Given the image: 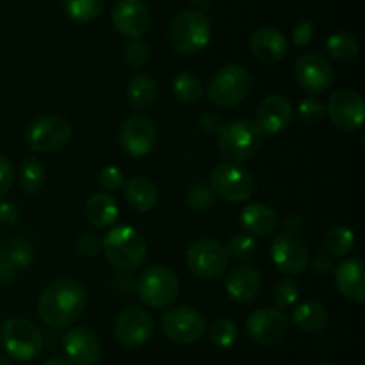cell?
<instances>
[{
  "label": "cell",
  "instance_id": "cell-1",
  "mask_svg": "<svg viewBox=\"0 0 365 365\" xmlns=\"http://www.w3.org/2000/svg\"><path fill=\"white\" fill-rule=\"evenodd\" d=\"M88 292L81 282L61 278L46 285L38 299V316L46 327L66 328L84 312Z\"/></svg>",
  "mask_w": 365,
  "mask_h": 365
},
{
  "label": "cell",
  "instance_id": "cell-2",
  "mask_svg": "<svg viewBox=\"0 0 365 365\" xmlns=\"http://www.w3.org/2000/svg\"><path fill=\"white\" fill-rule=\"evenodd\" d=\"M102 252L109 264L118 271L134 273L145 264L148 255V246L139 230L130 225L113 227L102 239Z\"/></svg>",
  "mask_w": 365,
  "mask_h": 365
},
{
  "label": "cell",
  "instance_id": "cell-3",
  "mask_svg": "<svg viewBox=\"0 0 365 365\" xmlns=\"http://www.w3.org/2000/svg\"><path fill=\"white\" fill-rule=\"evenodd\" d=\"M212 27L205 11L185 9L171 20L168 39L171 48L182 56H195L202 52L210 41Z\"/></svg>",
  "mask_w": 365,
  "mask_h": 365
},
{
  "label": "cell",
  "instance_id": "cell-4",
  "mask_svg": "<svg viewBox=\"0 0 365 365\" xmlns=\"http://www.w3.org/2000/svg\"><path fill=\"white\" fill-rule=\"evenodd\" d=\"M220 152L228 163H246L259 155L264 145V132L252 120H234L220 132Z\"/></svg>",
  "mask_w": 365,
  "mask_h": 365
},
{
  "label": "cell",
  "instance_id": "cell-5",
  "mask_svg": "<svg viewBox=\"0 0 365 365\" xmlns=\"http://www.w3.org/2000/svg\"><path fill=\"white\" fill-rule=\"evenodd\" d=\"M0 344L9 359L16 362H31L41 353L43 334L25 317H9L0 327Z\"/></svg>",
  "mask_w": 365,
  "mask_h": 365
},
{
  "label": "cell",
  "instance_id": "cell-6",
  "mask_svg": "<svg viewBox=\"0 0 365 365\" xmlns=\"http://www.w3.org/2000/svg\"><path fill=\"white\" fill-rule=\"evenodd\" d=\"M252 93V75L241 64H227L212 75L207 95L216 106L237 107Z\"/></svg>",
  "mask_w": 365,
  "mask_h": 365
},
{
  "label": "cell",
  "instance_id": "cell-7",
  "mask_svg": "<svg viewBox=\"0 0 365 365\" xmlns=\"http://www.w3.org/2000/svg\"><path fill=\"white\" fill-rule=\"evenodd\" d=\"M180 292V284L173 269L168 266H150L138 280V294L145 305L152 309H166L173 305Z\"/></svg>",
  "mask_w": 365,
  "mask_h": 365
},
{
  "label": "cell",
  "instance_id": "cell-8",
  "mask_svg": "<svg viewBox=\"0 0 365 365\" xmlns=\"http://www.w3.org/2000/svg\"><path fill=\"white\" fill-rule=\"evenodd\" d=\"M210 191L214 196L223 198L225 202L242 203L248 202L255 192V182L252 173L241 164L221 163L210 173L209 180Z\"/></svg>",
  "mask_w": 365,
  "mask_h": 365
},
{
  "label": "cell",
  "instance_id": "cell-9",
  "mask_svg": "<svg viewBox=\"0 0 365 365\" xmlns=\"http://www.w3.org/2000/svg\"><path fill=\"white\" fill-rule=\"evenodd\" d=\"M27 146L36 153H53L71 141V125L66 118L45 114L36 118L25 128Z\"/></svg>",
  "mask_w": 365,
  "mask_h": 365
},
{
  "label": "cell",
  "instance_id": "cell-10",
  "mask_svg": "<svg viewBox=\"0 0 365 365\" xmlns=\"http://www.w3.org/2000/svg\"><path fill=\"white\" fill-rule=\"evenodd\" d=\"M227 248L216 239H200L189 246L185 253V264L202 280H217L228 269Z\"/></svg>",
  "mask_w": 365,
  "mask_h": 365
},
{
  "label": "cell",
  "instance_id": "cell-11",
  "mask_svg": "<svg viewBox=\"0 0 365 365\" xmlns=\"http://www.w3.org/2000/svg\"><path fill=\"white\" fill-rule=\"evenodd\" d=\"M163 334L175 344L189 346L205 335L207 323L198 310L191 307H177L168 310L160 319Z\"/></svg>",
  "mask_w": 365,
  "mask_h": 365
},
{
  "label": "cell",
  "instance_id": "cell-12",
  "mask_svg": "<svg viewBox=\"0 0 365 365\" xmlns=\"http://www.w3.org/2000/svg\"><path fill=\"white\" fill-rule=\"evenodd\" d=\"M118 139H120V146L127 155L141 159V157L152 153V150L155 148L159 132H157V125L152 118L134 114L121 123Z\"/></svg>",
  "mask_w": 365,
  "mask_h": 365
},
{
  "label": "cell",
  "instance_id": "cell-13",
  "mask_svg": "<svg viewBox=\"0 0 365 365\" xmlns=\"http://www.w3.org/2000/svg\"><path fill=\"white\" fill-rule=\"evenodd\" d=\"M294 75L299 88L305 89L312 96L328 91L334 82V68L330 61L327 59V56H323V52H317V50H310L298 57Z\"/></svg>",
  "mask_w": 365,
  "mask_h": 365
},
{
  "label": "cell",
  "instance_id": "cell-14",
  "mask_svg": "<svg viewBox=\"0 0 365 365\" xmlns=\"http://www.w3.org/2000/svg\"><path fill=\"white\" fill-rule=\"evenodd\" d=\"M327 114L339 130H359L365 120L364 98L353 89H339L328 98Z\"/></svg>",
  "mask_w": 365,
  "mask_h": 365
},
{
  "label": "cell",
  "instance_id": "cell-15",
  "mask_svg": "<svg viewBox=\"0 0 365 365\" xmlns=\"http://www.w3.org/2000/svg\"><path fill=\"white\" fill-rule=\"evenodd\" d=\"M289 317L280 309H259L246 319V334L260 346H274L285 339Z\"/></svg>",
  "mask_w": 365,
  "mask_h": 365
},
{
  "label": "cell",
  "instance_id": "cell-16",
  "mask_svg": "<svg viewBox=\"0 0 365 365\" xmlns=\"http://www.w3.org/2000/svg\"><path fill=\"white\" fill-rule=\"evenodd\" d=\"M153 334V317L143 307H127L114 321V337L125 348H139Z\"/></svg>",
  "mask_w": 365,
  "mask_h": 365
},
{
  "label": "cell",
  "instance_id": "cell-17",
  "mask_svg": "<svg viewBox=\"0 0 365 365\" xmlns=\"http://www.w3.org/2000/svg\"><path fill=\"white\" fill-rule=\"evenodd\" d=\"M271 257H273L274 266L287 277L302 274L310 262L309 248L305 242L299 235L289 234V232H282L274 237L271 245Z\"/></svg>",
  "mask_w": 365,
  "mask_h": 365
},
{
  "label": "cell",
  "instance_id": "cell-18",
  "mask_svg": "<svg viewBox=\"0 0 365 365\" xmlns=\"http://www.w3.org/2000/svg\"><path fill=\"white\" fill-rule=\"evenodd\" d=\"M110 18L114 29L128 39H141L152 27V13L141 0H118Z\"/></svg>",
  "mask_w": 365,
  "mask_h": 365
},
{
  "label": "cell",
  "instance_id": "cell-19",
  "mask_svg": "<svg viewBox=\"0 0 365 365\" xmlns=\"http://www.w3.org/2000/svg\"><path fill=\"white\" fill-rule=\"evenodd\" d=\"M63 348L71 365H95L102 356L100 337L88 327H75L66 331Z\"/></svg>",
  "mask_w": 365,
  "mask_h": 365
},
{
  "label": "cell",
  "instance_id": "cell-20",
  "mask_svg": "<svg viewBox=\"0 0 365 365\" xmlns=\"http://www.w3.org/2000/svg\"><path fill=\"white\" fill-rule=\"evenodd\" d=\"M262 287V278L257 267L252 264H237L228 271L225 278V291L230 296L232 302L248 305L255 302Z\"/></svg>",
  "mask_w": 365,
  "mask_h": 365
},
{
  "label": "cell",
  "instance_id": "cell-21",
  "mask_svg": "<svg viewBox=\"0 0 365 365\" xmlns=\"http://www.w3.org/2000/svg\"><path fill=\"white\" fill-rule=\"evenodd\" d=\"M294 109L284 95H269L257 107V127L266 134H280L291 125Z\"/></svg>",
  "mask_w": 365,
  "mask_h": 365
},
{
  "label": "cell",
  "instance_id": "cell-22",
  "mask_svg": "<svg viewBox=\"0 0 365 365\" xmlns=\"http://www.w3.org/2000/svg\"><path fill=\"white\" fill-rule=\"evenodd\" d=\"M334 273L339 292L346 299L359 305L365 302V262L360 257L341 262Z\"/></svg>",
  "mask_w": 365,
  "mask_h": 365
},
{
  "label": "cell",
  "instance_id": "cell-23",
  "mask_svg": "<svg viewBox=\"0 0 365 365\" xmlns=\"http://www.w3.org/2000/svg\"><path fill=\"white\" fill-rule=\"evenodd\" d=\"M250 50L264 64H274L285 57L289 50L284 32L274 27H260L250 38Z\"/></svg>",
  "mask_w": 365,
  "mask_h": 365
},
{
  "label": "cell",
  "instance_id": "cell-24",
  "mask_svg": "<svg viewBox=\"0 0 365 365\" xmlns=\"http://www.w3.org/2000/svg\"><path fill=\"white\" fill-rule=\"evenodd\" d=\"M241 227L252 237H269L280 227V217L266 203H250L241 210Z\"/></svg>",
  "mask_w": 365,
  "mask_h": 365
},
{
  "label": "cell",
  "instance_id": "cell-25",
  "mask_svg": "<svg viewBox=\"0 0 365 365\" xmlns=\"http://www.w3.org/2000/svg\"><path fill=\"white\" fill-rule=\"evenodd\" d=\"M123 195L125 202L138 212H148L159 200L155 184L146 177H132L130 180H125Z\"/></svg>",
  "mask_w": 365,
  "mask_h": 365
},
{
  "label": "cell",
  "instance_id": "cell-26",
  "mask_svg": "<svg viewBox=\"0 0 365 365\" xmlns=\"http://www.w3.org/2000/svg\"><path fill=\"white\" fill-rule=\"evenodd\" d=\"M127 96L134 109L148 110L159 98V86L152 75L135 73L127 86Z\"/></svg>",
  "mask_w": 365,
  "mask_h": 365
},
{
  "label": "cell",
  "instance_id": "cell-27",
  "mask_svg": "<svg viewBox=\"0 0 365 365\" xmlns=\"http://www.w3.org/2000/svg\"><path fill=\"white\" fill-rule=\"evenodd\" d=\"M118 214H120L118 202L106 192L93 195L86 203V217L96 228L113 227L118 220Z\"/></svg>",
  "mask_w": 365,
  "mask_h": 365
},
{
  "label": "cell",
  "instance_id": "cell-28",
  "mask_svg": "<svg viewBox=\"0 0 365 365\" xmlns=\"http://www.w3.org/2000/svg\"><path fill=\"white\" fill-rule=\"evenodd\" d=\"M292 321L296 327L307 334H316L327 328L328 324V310L319 302H303L298 305L292 314Z\"/></svg>",
  "mask_w": 365,
  "mask_h": 365
},
{
  "label": "cell",
  "instance_id": "cell-29",
  "mask_svg": "<svg viewBox=\"0 0 365 365\" xmlns=\"http://www.w3.org/2000/svg\"><path fill=\"white\" fill-rule=\"evenodd\" d=\"M0 260L9 262L18 271L27 269L34 262V248L21 237L4 239L0 242Z\"/></svg>",
  "mask_w": 365,
  "mask_h": 365
},
{
  "label": "cell",
  "instance_id": "cell-30",
  "mask_svg": "<svg viewBox=\"0 0 365 365\" xmlns=\"http://www.w3.org/2000/svg\"><path fill=\"white\" fill-rule=\"evenodd\" d=\"M18 180H20L21 189L29 195H36L45 187L46 173L45 166L36 157H25L18 170Z\"/></svg>",
  "mask_w": 365,
  "mask_h": 365
},
{
  "label": "cell",
  "instance_id": "cell-31",
  "mask_svg": "<svg viewBox=\"0 0 365 365\" xmlns=\"http://www.w3.org/2000/svg\"><path fill=\"white\" fill-rule=\"evenodd\" d=\"M359 41L349 32H335L327 41L328 56L339 63H348L355 59L359 56Z\"/></svg>",
  "mask_w": 365,
  "mask_h": 365
},
{
  "label": "cell",
  "instance_id": "cell-32",
  "mask_svg": "<svg viewBox=\"0 0 365 365\" xmlns=\"http://www.w3.org/2000/svg\"><path fill=\"white\" fill-rule=\"evenodd\" d=\"M63 7L75 24H89L102 14L106 0H63Z\"/></svg>",
  "mask_w": 365,
  "mask_h": 365
},
{
  "label": "cell",
  "instance_id": "cell-33",
  "mask_svg": "<svg viewBox=\"0 0 365 365\" xmlns=\"http://www.w3.org/2000/svg\"><path fill=\"white\" fill-rule=\"evenodd\" d=\"M324 248L331 257H348L355 248V234L344 225H335L327 232Z\"/></svg>",
  "mask_w": 365,
  "mask_h": 365
},
{
  "label": "cell",
  "instance_id": "cell-34",
  "mask_svg": "<svg viewBox=\"0 0 365 365\" xmlns=\"http://www.w3.org/2000/svg\"><path fill=\"white\" fill-rule=\"evenodd\" d=\"M173 95L184 103H198L205 96V89L196 75L178 73L173 78Z\"/></svg>",
  "mask_w": 365,
  "mask_h": 365
},
{
  "label": "cell",
  "instance_id": "cell-35",
  "mask_svg": "<svg viewBox=\"0 0 365 365\" xmlns=\"http://www.w3.org/2000/svg\"><path fill=\"white\" fill-rule=\"evenodd\" d=\"M237 324L230 319H217L209 327V339L216 348H232L237 341Z\"/></svg>",
  "mask_w": 365,
  "mask_h": 365
},
{
  "label": "cell",
  "instance_id": "cell-36",
  "mask_svg": "<svg viewBox=\"0 0 365 365\" xmlns=\"http://www.w3.org/2000/svg\"><path fill=\"white\" fill-rule=\"evenodd\" d=\"M228 253V259H234L235 262H248L257 252V242L252 235L248 234H237L228 241L225 246Z\"/></svg>",
  "mask_w": 365,
  "mask_h": 365
},
{
  "label": "cell",
  "instance_id": "cell-37",
  "mask_svg": "<svg viewBox=\"0 0 365 365\" xmlns=\"http://www.w3.org/2000/svg\"><path fill=\"white\" fill-rule=\"evenodd\" d=\"M327 116V103L317 96H307L298 106V118L307 125H319Z\"/></svg>",
  "mask_w": 365,
  "mask_h": 365
},
{
  "label": "cell",
  "instance_id": "cell-38",
  "mask_svg": "<svg viewBox=\"0 0 365 365\" xmlns=\"http://www.w3.org/2000/svg\"><path fill=\"white\" fill-rule=\"evenodd\" d=\"M125 61H127L128 66L135 68H145L150 63V57H152V50L146 45L143 39H130L127 46H125Z\"/></svg>",
  "mask_w": 365,
  "mask_h": 365
},
{
  "label": "cell",
  "instance_id": "cell-39",
  "mask_svg": "<svg viewBox=\"0 0 365 365\" xmlns=\"http://www.w3.org/2000/svg\"><path fill=\"white\" fill-rule=\"evenodd\" d=\"M273 298L274 303L280 307V310L294 305L299 298V289L296 285V282L291 280V278H284V280L278 282L277 287H274Z\"/></svg>",
  "mask_w": 365,
  "mask_h": 365
},
{
  "label": "cell",
  "instance_id": "cell-40",
  "mask_svg": "<svg viewBox=\"0 0 365 365\" xmlns=\"http://www.w3.org/2000/svg\"><path fill=\"white\" fill-rule=\"evenodd\" d=\"M185 202L196 212H203L209 207H212L214 203V192L210 191V187L203 184H195L185 195Z\"/></svg>",
  "mask_w": 365,
  "mask_h": 365
},
{
  "label": "cell",
  "instance_id": "cell-41",
  "mask_svg": "<svg viewBox=\"0 0 365 365\" xmlns=\"http://www.w3.org/2000/svg\"><path fill=\"white\" fill-rule=\"evenodd\" d=\"M98 184L107 192H116L120 189H123L125 175L121 173V170L118 166H106L100 170Z\"/></svg>",
  "mask_w": 365,
  "mask_h": 365
},
{
  "label": "cell",
  "instance_id": "cell-42",
  "mask_svg": "<svg viewBox=\"0 0 365 365\" xmlns=\"http://www.w3.org/2000/svg\"><path fill=\"white\" fill-rule=\"evenodd\" d=\"M77 252L84 259H93V257H96L102 252V237H98L96 234H91V232L89 234H82L77 239Z\"/></svg>",
  "mask_w": 365,
  "mask_h": 365
},
{
  "label": "cell",
  "instance_id": "cell-43",
  "mask_svg": "<svg viewBox=\"0 0 365 365\" xmlns=\"http://www.w3.org/2000/svg\"><path fill=\"white\" fill-rule=\"evenodd\" d=\"M113 289L116 291V294L128 298V296H132L134 292H138V280L132 277V273H123V271H120V274H116V277L113 278Z\"/></svg>",
  "mask_w": 365,
  "mask_h": 365
},
{
  "label": "cell",
  "instance_id": "cell-44",
  "mask_svg": "<svg viewBox=\"0 0 365 365\" xmlns=\"http://www.w3.org/2000/svg\"><path fill=\"white\" fill-rule=\"evenodd\" d=\"M223 127H225L223 116H221L220 113H216V110H209V113H205L202 118H200V128L209 135H220V132L223 130Z\"/></svg>",
  "mask_w": 365,
  "mask_h": 365
},
{
  "label": "cell",
  "instance_id": "cell-45",
  "mask_svg": "<svg viewBox=\"0 0 365 365\" xmlns=\"http://www.w3.org/2000/svg\"><path fill=\"white\" fill-rule=\"evenodd\" d=\"M314 32H316V27L310 20L299 21L298 25L292 31V43L294 46H307L314 38Z\"/></svg>",
  "mask_w": 365,
  "mask_h": 365
},
{
  "label": "cell",
  "instance_id": "cell-46",
  "mask_svg": "<svg viewBox=\"0 0 365 365\" xmlns=\"http://www.w3.org/2000/svg\"><path fill=\"white\" fill-rule=\"evenodd\" d=\"M13 182H14L13 164H11V160L7 159V157L0 155V200L11 191Z\"/></svg>",
  "mask_w": 365,
  "mask_h": 365
},
{
  "label": "cell",
  "instance_id": "cell-47",
  "mask_svg": "<svg viewBox=\"0 0 365 365\" xmlns=\"http://www.w3.org/2000/svg\"><path fill=\"white\" fill-rule=\"evenodd\" d=\"M309 264L314 273L321 274V277H328V274H331L335 271L334 260H331L330 255H324V253H317Z\"/></svg>",
  "mask_w": 365,
  "mask_h": 365
},
{
  "label": "cell",
  "instance_id": "cell-48",
  "mask_svg": "<svg viewBox=\"0 0 365 365\" xmlns=\"http://www.w3.org/2000/svg\"><path fill=\"white\" fill-rule=\"evenodd\" d=\"M20 221V209L13 202H0V223L14 227Z\"/></svg>",
  "mask_w": 365,
  "mask_h": 365
},
{
  "label": "cell",
  "instance_id": "cell-49",
  "mask_svg": "<svg viewBox=\"0 0 365 365\" xmlns=\"http://www.w3.org/2000/svg\"><path fill=\"white\" fill-rule=\"evenodd\" d=\"M18 273H20V271H18L16 267L11 266L9 262L0 260V285H2V287H9V285H13L14 282H16Z\"/></svg>",
  "mask_w": 365,
  "mask_h": 365
},
{
  "label": "cell",
  "instance_id": "cell-50",
  "mask_svg": "<svg viewBox=\"0 0 365 365\" xmlns=\"http://www.w3.org/2000/svg\"><path fill=\"white\" fill-rule=\"evenodd\" d=\"M303 225H305V221H303V217L299 216V214H291V216L285 220V228H287L289 234H296L299 235V232H302Z\"/></svg>",
  "mask_w": 365,
  "mask_h": 365
},
{
  "label": "cell",
  "instance_id": "cell-51",
  "mask_svg": "<svg viewBox=\"0 0 365 365\" xmlns=\"http://www.w3.org/2000/svg\"><path fill=\"white\" fill-rule=\"evenodd\" d=\"M43 365H71V362L66 356H52V359L46 360Z\"/></svg>",
  "mask_w": 365,
  "mask_h": 365
},
{
  "label": "cell",
  "instance_id": "cell-52",
  "mask_svg": "<svg viewBox=\"0 0 365 365\" xmlns=\"http://www.w3.org/2000/svg\"><path fill=\"white\" fill-rule=\"evenodd\" d=\"M0 365H13V364L9 362V359H7V356L0 355Z\"/></svg>",
  "mask_w": 365,
  "mask_h": 365
},
{
  "label": "cell",
  "instance_id": "cell-53",
  "mask_svg": "<svg viewBox=\"0 0 365 365\" xmlns=\"http://www.w3.org/2000/svg\"><path fill=\"white\" fill-rule=\"evenodd\" d=\"M191 4H198V6H203V4H207L209 0H189Z\"/></svg>",
  "mask_w": 365,
  "mask_h": 365
},
{
  "label": "cell",
  "instance_id": "cell-54",
  "mask_svg": "<svg viewBox=\"0 0 365 365\" xmlns=\"http://www.w3.org/2000/svg\"><path fill=\"white\" fill-rule=\"evenodd\" d=\"M321 365H334V364H321Z\"/></svg>",
  "mask_w": 365,
  "mask_h": 365
}]
</instances>
